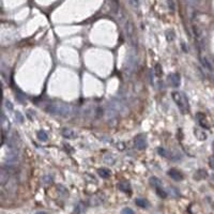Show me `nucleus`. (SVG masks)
Segmentation results:
<instances>
[{
    "mask_svg": "<svg viewBox=\"0 0 214 214\" xmlns=\"http://www.w3.org/2000/svg\"><path fill=\"white\" fill-rule=\"evenodd\" d=\"M124 110L125 105L122 101L119 99H112L111 101L108 102L106 109H105V115H106L107 119H114Z\"/></svg>",
    "mask_w": 214,
    "mask_h": 214,
    "instance_id": "3",
    "label": "nucleus"
},
{
    "mask_svg": "<svg viewBox=\"0 0 214 214\" xmlns=\"http://www.w3.org/2000/svg\"><path fill=\"white\" fill-rule=\"evenodd\" d=\"M208 176V174H207L205 170H198L197 172L195 174V179L196 180H202L204 178H206V177Z\"/></svg>",
    "mask_w": 214,
    "mask_h": 214,
    "instance_id": "19",
    "label": "nucleus"
},
{
    "mask_svg": "<svg viewBox=\"0 0 214 214\" xmlns=\"http://www.w3.org/2000/svg\"><path fill=\"white\" fill-rule=\"evenodd\" d=\"M209 165H210V167L212 168V169H214V156L210 157V160H209Z\"/></svg>",
    "mask_w": 214,
    "mask_h": 214,
    "instance_id": "29",
    "label": "nucleus"
},
{
    "mask_svg": "<svg viewBox=\"0 0 214 214\" xmlns=\"http://www.w3.org/2000/svg\"><path fill=\"white\" fill-rule=\"evenodd\" d=\"M118 187L120 191L124 192V193H130L131 192V184L127 181H121L118 184Z\"/></svg>",
    "mask_w": 214,
    "mask_h": 214,
    "instance_id": "13",
    "label": "nucleus"
},
{
    "mask_svg": "<svg viewBox=\"0 0 214 214\" xmlns=\"http://www.w3.org/2000/svg\"><path fill=\"white\" fill-rule=\"evenodd\" d=\"M51 176H45V177H43V183H45V184H47V183H49V182H51Z\"/></svg>",
    "mask_w": 214,
    "mask_h": 214,
    "instance_id": "27",
    "label": "nucleus"
},
{
    "mask_svg": "<svg viewBox=\"0 0 214 214\" xmlns=\"http://www.w3.org/2000/svg\"><path fill=\"white\" fill-rule=\"evenodd\" d=\"M171 98L174 100V102L176 103V105L180 109V111L182 114H189L190 112V103L189 99L185 96L183 92L180 91H174L171 93Z\"/></svg>",
    "mask_w": 214,
    "mask_h": 214,
    "instance_id": "4",
    "label": "nucleus"
},
{
    "mask_svg": "<svg viewBox=\"0 0 214 214\" xmlns=\"http://www.w3.org/2000/svg\"><path fill=\"white\" fill-rule=\"evenodd\" d=\"M136 64H137V55H136L135 49H132L129 53V56H127V59L125 61V72L127 74H132V73L135 71Z\"/></svg>",
    "mask_w": 214,
    "mask_h": 214,
    "instance_id": "5",
    "label": "nucleus"
},
{
    "mask_svg": "<svg viewBox=\"0 0 214 214\" xmlns=\"http://www.w3.org/2000/svg\"><path fill=\"white\" fill-rule=\"evenodd\" d=\"M121 214H135V213H134V211L132 210L131 208H124L122 210V212H121Z\"/></svg>",
    "mask_w": 214,
    "mask_h": 214,
    "instance_id": "25",
    "label": "nucleus"
},
{
    "mask_svg": "<svg viewBox=\"0 0 214 214\" xmlns=\"http://www.w3.org/2000/svg\"><path fill=\"white\" fill-rule=\"evenodd\" d=\"M199 59H200V62L202 63V66H205V68L207 69V70H209V71H212L213 69H212V64H211V62L209 61V59L206 57V56L204 55V53H202V51L200 49V51H199Z\"/></svg>",
    "mask_w": 214,
    "mask_h": 214,
    "instance_id": "9",
    "label": "nucleus"
},
{
    "mask_svg": "<svg viewBox=\"0 0 214 214\" xmlns=\"http://www.w3.org/2000/svg\"><path fill=\"white\" fill-rule=\"evenodd\" d=\"M1 127H2V133L6 134V131H9L10 130V122L6 119L4 112H1Z\"/></svg>",
    "mask_w": 214,
    "mask_h": 214,
    "instance_id": "11",
    "label": "nucleus"
},
{
    "mask_svg": "<svg viewBox=\"0 0 214 214\" xmlns=\"http://www.w3.org/2000/svg\"><path fill=\"white\" fill-rule=\"evenodd\" d=\"M135 202L138 207H140V208H148V206H149L148 201H147L146 199H144V198H137Z\"/></svg>",
    "mask_w": 214,
    "mask_h": 214,
    "instance_id": "17",
    "label": "nucleus"
},
{
    "mask_svg": "<svg viewBox=\"0 0 214 214\" xmlns=\"http://www.w3.org/2000/svg\"><path fill=\"white\" fill-rule=\"evenodd\" d=\"M103 201H104V196H101V197H99V196H93V197L90 198L89 204L91 205V206H99V205H101Z\"/></svg>",
    "mask_w": 214,
    "mask_h": 214,
    "instance_id": "14",
    "label": "nucleus"
},
{
    "mask_svg": "<svg viewBox=\"0 0 214 214\" xmlns=\"http://www.w3.org/2000/svg\"><path fill=\"white\" fill-rule=\"evenodd\" d=\"M124 29H125V32H126V36H129L130 39L133 38L134 36V28H133V25H132L131 21H127L126 23H125Z\"/></svg>",
    "mask_w": 214,
    "mask_h": 214,
    "instance_id": "12",
    "label": "nucleus"
},
{
    "mask_svg": "<svg viewBox=\"0 0 214 214\" xmlns=\"http://www.w3.org/2000/svg\"><path fill=\"white\" fill-rule=\"evenodd\" d=\"M36 137H38V139L41 140V141H47V140H48V135H47L46 132L43 131V130L38 131V133H36Z\"/></svg>",
    "mask_w": 214,
    "mask_h": 214,
    "instance_id": "16",
    "label": "nucleus"
},
{
    "mask_svg": "<svg viewBox=\"0 0 214 214\" xmlns=\"http://www.w3.org/2000/svg\"><path fill=\"white\" fill-rule=\"evenodd\" d=\"M154 74L156 75L159 78H161L162 75H163V70H162V66L160 63H156L154 66Z\"/></svg>",
    "mask_w": 214,
    "mask_h": 214,
    "instance_id": "20",
    "label": "nucleus"
},
{
    "mask_svg": "<svg viewBox=\"0 0 214 214\" xmlns=\"http://www.w3.org/2000/svg\"><path fill=\"white\" fill-rule=\"evenodd\" d=\"M155 192H156V194L161 198H166V197H167V192H166L163 187H159V189L155 190Z\"/></svg>",
    "mask_w": 214,
    "mask_h": 214,
    "instance_id": "22",
    "label": "nucleus"
},
{
    "mask_svg": "<svg viewBox=\"0 0 214 214\" xmlns=\"http://www.w3.org/2000/svg\"><path fill=\"white\" fill-rule=\"evenodd\" d=\"M98 172H99V175L104 179L109 178V176H110V171H109V169H107V168H100Z\"/></svg>",
    "mask_w": 214,
    "mask_h": 214,
    "instance_id": "18",
    "label": "nucleus"
},
{
    "mask_svg": "<svg viewBox=\"0 0 214 214\" xmlns=\"http://www.w3.org/2000/svg\"><path fill=\"white\" fill-rule=\"evenodd\" d=\"M4 105H6V107L8 108V109L13 110V105H12V103H11L10 101H4Z\"/></svg>",
    "mask_w": 214,
    "mask_h": 214,
    "instance_id": "28",
    "label": "nucleus"
},
{
    "mask_svg": "<svg viewBox=\"0 0 214 214\" xmlns=\"http://www.w3.org/2000/svg\"><path fill=\"white\" fill-rule=\"evenodd\" d=\"M61 134L64 138H69V139H73V138L76 137V133L73 131L72 129H68V127H64L62 129Z\"/></svg>",
    "mask_w": 214,
    "mask_h": 214,
    "instance_id": "10",
    "label": "nucleus"
},
{
    "mask_svg": "<svg viewBox=\"0 0 214 214\" xmlns=\"http://www.w3.org/2000/svg\"><path fill=\"white\" fill-rule=\"evenodd\" d=\"M117 148L120 149V150H124L125 146H124V144H123V142H118V144H117Z\"/></svg>",
    "mask_w": 214,
    "mask_h": 214,
    "instance_id": "30",
    "label": "nucleus"
},
{
    "mask_svg": "<svg viewBox=\"0 0 214 214\" xmlns=\"http://www.w3.org/2000/svg\"><path fill=\"white\" fill-rule=\"evenodd\" d=\"M149 182H150V184L152 185V186L154 187L155 190L159 189V187H163L161 180H160L159 178H156V177H151L150 180H149Z\"/></svg>",
    "mask_w": 214,
    "mask_h": 214,
    "instance_id": "15",
    "label": "nucleus"
},
{
    "mask_svg": "<svg viewBox=\"0 0 214 214\" xmlns=\"http://www.w3.org/2000/svg\"><path fill=\"white\" fill-rule=\"evenodd\" d=\"M195 135L197 136V138L198 139H200V140H205V139H207V134L206 133H204V132H201L199 129H197V130H195Z\"/></svg>",
    "mask_w": 214,
    "mask_h": 214,
    "instance_id": "21",
    "label": "nucleus"
},
{
    "mask_svg": "<svg viewBox=\"0 0 214 214\" xmlns=\"http://www.w3.org/2000/svg\"><path fill=\"white\" fill-rule=\"evenodd\" d=\"M134 145L137 150H145L147 148V139L144 135H137L134 138Z\"/></svg>",
    "mask_w": 214,
    "mask_h": 214,
    "instance_id": "6",
    "label": "nucleus"
},
{
    "mask_svg": "<svg viewBox=\"0 0 214 214\" xmlns=\"http://www.w3.org/2000/svg\"><path fill=\"white\" fill-rule=\"evenodd\" d=\"M36 214H46V213H44V212H38Z\"/></svg>",
    "mask_w": 214,
    "mask_h": 214,
    "instance_id": "31",
    "label": "nucleus"
},
{
    "mask_svg": "<svg viewBox=\"0 0 214 214\" xmlns=\"http://www.w3.org/2000/svg\"><path fill=\"white\" fill-rule=\"evenodd\" d=\"M0 185H1V193L6 194L8 196H12L17 190V180L13 175L9 172L8 169L2 167L0 172Z\"/></svg>",
    "mask_w": 214,
    "mask_h": 214,
    "instance_id": "1",
    "label": "nucleus"
},
{
    "mask_svg": "<svg viewBox=\"0 0 214 214\" xmlns=\"http://www.w3.org/2000/svg\"><path fill=\"white\" fill-rule=\"evenodd\" d=\"M15 117H16L17 121H18L19 123H23L24 122V116L19 111H15Z\"/></svg>",
    "mask_w": 214,
    "mask_h": 214,
    "instance_id": "24",
    "label": "nucleus"
},
{
    "mask_svg": "<svg viewBox=\"0 0 214 214\" xmlns=\"http://www.w3.org/2000/svg\"><path fill=\"white\" fill-rule=\"evenodd\" d=\"M104 161L106 162L107 164H109V165H112V164H115V159L110 154H107L106 156L104 157Z\"/></svg>",
    "mask_w": 214,
    "mask_h": 214,
    "instance_id": "23",
    "label": "nucleus"
},
{
    "mask_svg": "<svg viewBox=\"0 0 214 214\" xmlns=\"http://www.w3.org/2000/svg\"><path fill=\"white\" fill-rule=\"evenodd\" d=\"M168 81H169V84L172 86V87H179L181 84V77L180 75L178 74V73H172V74H170L169 76H168Z\"/></svg>",
    "mask_w": 214,
    "mask_h": 214,
    "instance_id": "7",
    "label": "nucleus"
},
{
    "mask_svg": "<svg viewBox=\"0 0 214 214\" xmlns=\"http://www.w3.org/2000/svg\"><path fill=\"white\" fill-rule=\"evenodd\" d=\"M168 176L170 177V178L172 179V180H175V181H182L183 180V175L181 174L179 170H177V169H169L168 170Z\"/></svg>",
    "mask_w": 214,
    "mask_h": 214,
    "instance_id": "8",
    "label": "nucleus"
},
{
    "mask_svg": "<svg viewBox=\"0 0 214 214\" xmlns=\"http://www.w3.org/2000/svg\"><path fill=\"white\" fill-rule=\"evenodd\" d=\"M157 152H159V154L161 155V156H164V157L167 156V154H166V150H165V149H163V148H159V149H157Z\"/></svg>",
    "mask_w": 214,
    "mask_h": 214,
    "instance_id": "26",
    "label": "nucleus"
},
{
    "mask_svg": "<svg viewBox=\"0 0 214 214\" xmlns=\"http://www.w3.org/2000/svg\"><path fill=\"white\" fill-rule=\"evenodd\" d=\"M45 109L48 114L61 117H66L72 112V106L66 102H61V101H55V102L48 103Z\"/></svg>",
    "mask_w": 214,
    "mask_h": 214,
    "instance_id": "2",
    "label": "nucleus"
}]
</instances>
